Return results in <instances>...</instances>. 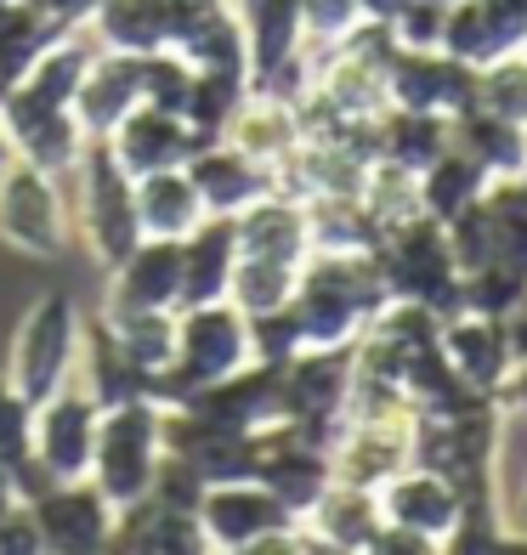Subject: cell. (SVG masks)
<instances>
[{
    "label": "cell",
    "mask_w": 527,
    "mask_h": 555,
    "mask_svg": "<svg viewBox=\"0 0 527 555\" xmlns=\"http://www.w3.org/2000/svg\"><path fill=\"white\" fill-rule=\"evenodd\" d=\"M198 527L210 533V544L221 555H233L239 544L261 539V533H279V527H295V516L279 504V493H272L267 482H256V476H244V482H216L205 488V499H198Z\"/></svg>",
    "instance_id": "cell-9"
},
{
    "label": "cell",
    "mask_w": 527,
    "mask_h": 555,
    "mask_svg": "<svg viewBox=\"0 0 527 555\" xmlns=\"http://www.w3.org/2000/svg\"><path fill=\"white\" fill-rule=\"evenodd\" d=\"M233 7H249V0H233Z\"/></svg>",
    "instance_id": "cell-44"
},
{
    "label": "cell",
    "mask_w": 527,
    "mask_h": 555,
    "mask_svg": "<svg viewBox=\"0 0 527 555\" xmlns=\"http://www.w3.org/2000/svg\"><path fill=\"white\" fill-rule=\"evenodd\" d=\"M381 159L403 165V170H425L442 147H448V119L442 114H414V108H386L381 114Z\"/></svg>",
    "instance_id": "cell-27"
},
{
    "label": "cell",
    "mask_w": 527,
    "mask_h": 555,
    "mask_svg": "<svg viewBox=\"0 0 527 555\" xmlns=\"http://www.w3.org/2000/svg\"><path fill=\"white\" fill-rule=\"evenodd\" d=\"M448 142H454L460 154H471L493 182L499 176H527V131L488 114V108H465V114L448 119Z\"/></svg>",
    "instance_id": "cell-22"
},
{
    "label": "cell",
    "mask_w": 527,
    "mask_h": 555,
    "mask_svg": "<svg viewBox=\"0 0 527 555\" xmlns=\"http://www.w3.org/2000/svg\"><path fill=\"white\" fill-rule=\"evenodd\" d=\"M137 182V221L142 238H188L198 221H205V205H198V188L188 182V170H147L131 176Z\"/></svg>",
    "instance_id": "cell-21"
},
{
    "label": "cell",
    "mask_w": 527,
    "mask_h": 555,
    "mask_svg": "<svg viewBox=\"0 0 527 555\" xmlns=\"http://www.w3.org/2000/svg\"><path fill=\"white\" fill-rule=\"evenodd\" d=\"M23 511L40 527L46 555H97L114 539V504L97 493L91 476H80V482H52L40 499L23 504Z\"/></svg>",
    "instance_id": "cell-6"
},
{
    "label": "cell",
    "mask_w": 527,
    "mask_h": 555,
    "mask_svg": "<svg viewBox=\"0 0 527 555\" xmlns=\"http://www.w3.org/2000/svg\"><path fill=\"white\" fill-rule=\"evenodd\" d=\"M363 210L374 216V227H403V221H414V216H425V205H420V176L414 170H403V165H391V159H374L369 165V176H363Z\"/></svg>",
    "instance_id": "cell-31"
},
{
    "label": "cell",
    "mask_w": 527,
    "mask_h": 555,
    "mask_svg": "<svg viewBox=\"0 0 527 555\" xmlns=\"http://www.w3.org/2000/svg\"><path fill=\"white\" fill-rule=\"evenodd\" d=\"M386 96L391 108H414V114H442L454 119L476 108V68L448 57L442 46H397V57L386 63Z\"/></svg>",
    "instance_id": "cell-5"
},
{
    "label": "cell",
    "mask_w": 527,
    "mask_h": 555,
    "mask_svg": "<svg viewBox=\"0 0 527 555\" xmlns=\"http://www.w3.org/2000/svg\"><path fill=\"white\" fill-rule=\"evenodd\" d=\"M516 499H522V504H511V516H516V521L527 527V476H522V488H516Z\"/></svg>",
    "instance_id": "cell-43"
},
{
    "label": "cell",
    "mask_w": 527,
    "mask_h": 555,
    "mask_svg": "<svg viewBox=\"0 0 527 555\" xmlns=\"http://www.w3.org/2000/svg\"><path fill=\"white\" fill-rule=\"evenodd\" d=\"M386 527L381 516V493H369V488H346V482H330L318 493V504L307 516H300V533H312L323 544H335V550H351L358 555L374 533Z\"/></svg>",
    "instance_id": "cell-20"
},
{
    "label": "cell",
    "mask_w": 527,
    "mask_h": 555,
    "mask_svg": "<svg viewBox=\"0 0 527 555\" xmlns=\"http://www.w3.org/2000/svg\"><path fill=\"white\" fill-rule=\"evenodd\" d=\"M159 402L154 397H137V402H119V409H103L97 420V448H91V482L114 511L147 499V482H154V465H159Z\"/></svg>",
    "instance_id": "cell-2"
},
{
    "label": "cell",
    "mask_w": 527,
    "mask_h": 555,
    "mask_svg": "<svg viewBox=\"0 0 527 555\" xmlns=\"http://www.w3.org/2000/svg\"><path fill=\"white\" fill-rule=\"evenodd\" d=\"M442 358L454 363V374L471 391H493L511 369V335L483 312H454V323L442 335Z\"/></svg>",
    "instance_id": "cell-19"
},
{
    "label": "cell",
    "mask_w": 527,
    "mask_h": 555,
    "mask_svg": "<svg viewBox=\"0 0 527 555\" xmlns=\"http://www.w3.org/2000/svg\"><path fill=\"white\" fill-rule=\"evenodd\" d=\"M244 17V46H249V80H261L267 68L295 57L307 35H300V0H249L239 7Z\"/></svg>",
    "instance_id": "cell-25"
},
{
    "label": "cell",
    "mask_w": 527,
    "mask_h": 555,
    "mask_svg": "<svg viewBox=\"0 0 527 555\" xmlns=\"http://www.w3.org/2000/svg\"><path fill=\"white\" fill-rule=\"evenodd\" d=\"M80 307H74V295L63 289H46L29 318L17 323L12 335V369L7 380L29 397V402H46L52 391L68 386V369L80 363Z\"/></svg>",
    "instance_id": "cell-4"
},
{
    "label": "cell",
    "mask_w": 527,
    "mask_h": 555,
    "mask_svg": "<svg viewBox=\"0 0 527 555\" xmlns=\"http://www.w3.org/2000/svg\"><path fill=\"white\" fill-rule=\"evenodd\" d=\"M7 511H17V493H12V476H7V465H0V516Z\"/></svg>",
    "instance_id": "cell-40"
},
{
    "label": "cell",
    "mask_w": 527,
    "mask_h": 555,
    "mask_svg": "<svg viewBox=\"0 0 527 555\" xmlns=\"http://www.w3.org/2000/svg\"><path fill=\"white\" fill-rule=\"evenodd\" d=\"M233 261H239L233 216H205L182 238V307H210V300H228ZM182 307H176V312H182Z\"/></svg>",
    "instance_id": "cell-17"
},
{
    "label": "cell",
    "mask_w": 527,
    "mask_h": 555,
    "mask_svg": "<svg viewBox=\"0 0 527 555\" xmlns=\"http://www.w3.org/2000/svg\"><path fill=\"white\" fill-rule=\"evenodd\" d=\"M221 137H228L239 154H249L256 165L279 170L300 147V119H295V103H279V96H267V91L249 86V96L239 103V114L228 119V131H221Z\"/></svg>",
    "instance_id": "cell-18"
},
{
    "label": "cell",
    "mask_w": 527,
    "mask_h": 555,
    "mask_svg": "<svg viewBox=\"0 0 527 555\" xmlns=\"http://www.w3.org/2000/svg\"><path fill=\"white\" fill-rule=\"evenodd\" d=\"M86 29L103 52H125V57H147V52H159V46H170L165 0H97Z\"/></svg>",
    "instance_id": "cell-23"
},
{
    "label": "cell",
    "mask_w": 527,
    "mask_h": 555,
    "mask_svg": "<svg viewBox=\"0 0 527 555\" xmlns=\"http://www.w3.org/2000/svg\"><path fill=\"white\" fill-rule=\"evenodd\" d=\"M381 516L391 527H409V533H425V539L442 544L465 516V493L448 482V476L425 470V465H409L381 488Z\"/></svg>",
    "instance_id": "cell-14"
},
{
    "label": "cell",
    "mask_w": 527,
    "mask_h": 555,
    "mask_svg": "<svg viewBox=\"0 0 527 555\" xmlns=\"http://www.w3.org/2000/svg\"><path fill=\"white\" fill-rule=\"evenodd\" d=\"M358 23H363V0H300V35H307L312 52L340 46Z\"/></svg>",
    "instance_id": "cell-34"
},
{
    "label": "cell",
    "mask_w": 527,
    "mask_h": 555,
    "mask_svg": "<svg viewBox=\"0 0 527 555\" xmlns=\"http://www.w3.org/2000/svg\"><path fill=\"white\" fill-rule=\"evenodd\" d=\"M63 182L68 193V210L74 227L86 233L91 256L103 267H119L131 249L142 244V221H137V182L125 176V165L108 154V142H86L80 165H74Z\"/></svg>",
    "instance_id": "cell-1"
},
{
    "label": "cell",
    "mask_w": 527,
    "mask_h": 555,
    "mask_svg": "<svg viewBox=\"0 0 527 555\" xmlns=\"http://www.w3.org/2000/svg\"><path fill=\"white\" fill-rule=\"evenodd\" d=\"M233 555H312V550H307V533H300V521H295V527H279V533H261V539L239 544Z\"/></svg>",
    "instance_id": "cell-38"
},
{
    "label": "cell",
    "mask_w": 527,
    "mask_h": 555,
    "mask_svg": "<svg viewBox=\"0 0 527 555\" xmlns=\"http://www.w3.org/2000/svg\"><path fill=\"white\" fill-rule=\"evenodd\" d=\"M103 323L147 380L176 363V312H103Z\"/></svg>",
    "instance_id": "cell-28"
},
{
    "label": "cell",
    "mask_w": 527,
    "mask_h": 555,
    "mask_svg": "<svg viewBox=\"0 0 527 555\" xmlns=\"http://www.w3.org/2000/svg\"><path fill=\"white\" fill-rule=\"evenodd\" d=\"M483 555H527V539H488Z\"/></svg>",
    "instance_id": "cell-39"
},
{
    "label": "cell",
    "mask_w": 527,
    "mask_h": 555,
    "mask_svg": "<svg viewBox=\"0 0 527 555\" xmlns=\"http://www.w3.org/2000/svg\"><path fill=\"white\" fill-rule=\"evenodd\" d=\"M17 159V147H12V137H7V125H0V170H7Z\"/></svg>",
    "instance_id": "cell-42"
},
{
    "label": "cell",
    "mask_w": 527,
    "mask_h": 555,
    "mask_svg": "<svg viewBox=\"0 0 527 555\" xmlns=\"http://www.w3.org/2000/svg\"><path fill=\"white\" fill-rule=\"evenodd\" d=\"M0 125H7L17 159H29V165L52 170V176H68L86 154V131H80V119H74V108L29 96L23 86L0 91Z\"/></svg>",
    "instance_id": "cell-7"
},
{
    "label": "cell",
    "mask_w": 527,
    "mask_h": 555,
    "mask_svg": "<svg viewBox=\"0 0 527 555\" xmlns=\"http://www.w3.org/2000/svg\"><path fill=\"white\" fill-rule=\"evenodd\" d=\"M516 409L527 414V358H522V369H516Z\"/></svg>",
    "instance_id": "cell-41"
},
{
    "label": "cell",
    "mask_w": 527,
    "mask_h": 555,
    "mask_svg": "<svg viewBox=\"0 0 527 555\" xmlns=\"http://www.w3.org/2000/svg\"><path fill=\"white\" fill-rule=\"evenodd\" d=\"M182 170H188V182L198 188V205H205V216H239V210L256 205V198L272 193V170L256 165L249 154H239L228 137L198 142L193 159H188Z\"/></svg>",
    "instance_id": "cell-12"
},
{
    "label": "cell",
    "mask_w": 527,
    "mask_h": 555,
    "mask_svg": "<svg viewBox=\"0 0 527 555\" xmlns=\"http://www.w3.org/2000/svg\"><path fill=\"white\" fill-rule=\"evenodd\" d=\"M182 307V238H142L108 267V312H176Z\"/></svg>",
    "instance_id": "cell-10"
},
{
    "label": "cell",
    "mask_w": 527,
    "mask_h": 555,
    "mask_svg": "<svg viewBox=\"0 0 527 555\" xmlns=\"http://www.w3.org/2000/svg\"><path fill=\"white\" fill-rule=\"evenodd\" d=\"M80 358H86V374H91L86 391H91L97 409H119V402L147 397V374L119 351V340L108 335L103 318H91L86 330H80Z\"/></svg>",
    "instance_id": "cell-24"
},
{
    "label": "cell",
    "mask_w": 527,
    "mask_h": 555,
    "mask_svg": "<svg viewBox=\"0 0 527 555\" xmlns=\"http://www.w3.org/2000/svg\"><path fill=\"white\" fill-rule=\"evenodd\" d=\"M249 96V74L233 68H193V91L182 103V119L193 125L198 137H221L228 119L239 114V103Z\"/></svg>",
    "instance_id": "cell-29"
},
{
    "label": "cell",
    "mask_w": 527,
    "mask_h": 555,
    "mask_svg": "<svg viewBox=\"0 0 527 555\" xmlns=\"http://www.w3.org/2000/svg\"><path fill=\"white\" fill-rule=\"evenodd\" d=\"M205 476L193 470V460H182V453H159V465H154V482H147V499L165 504V511H188L198 516V499H205Z\"/></svg>",
    "instance_id": "cell-33"
},
{
    "label": "cell",
    "mask_w": 527,
    "mask_h": 555,
    "mask_svg": "<svg viewBox=\"0 0 527 555\" xmlns=\"http://www.w3.org/2000/svg\"><path fill=\"white\" fill-rule=\"evenodd\" d=\"M57 35V23H46L29 0H0V91L23 80V68L40 57V46Z\"/></svg>",
    "instance_id": "cell-30"
},
{
    "label": "cell",
    "mask_w": 527,
    "mask_h": 555,
    "mask_svg": "<svg viewBox=\"0 0 527 555\" xmlns=\"http://www.w3.org/2000/svg\"><path fill=\"white\" fill-rule=\"evenodd\" d=\"M35 442V402L0 374V465H17Z\"/></svg>",
    "instance_id": "cell-35"
},
{
    "label": "cell",
    "mask_w": 527,
    "mask_h": 555,
    "mask_svg": "<svg viewBox=\"0 0 527 555\" xmlns=\"http://www.w3.org/2000/svg\"><path fill=\"white\" fill-rule=\"evenodd\" d=\"M0 238L29 261H57L74 238L68 182L29 159H12L0 170Z\"/></svg>",
    "instance_id": "cell-3"
},
{
    "label": "cell",
    "mask_w": 527,
    "mask_h": 555,
    "mask_svg": "<svg viewBox=\"0 0 527 555\" xmlns=\"http://www.w3.org/2000/svg\"><path fill=\"white\" fill-rule=\"evenodd\" d=\"M0 555H46V539H40V527L29 521L23 504L0 516Z\"/></svg>",
    "instance_id": "cell-37"
},
{
    "label": "cell",
    "mask_w": 527,
    "mask_h": 555,
    "mask_svg": "<svg viewBox=\"0 0 527 555\" xmlns=\"http://www.w3.org/2000/svg\"><path fill=\"white\" fill-rule=\"evenodd\" d=\"M476 108H488L527 131V46L476 68Z\"/></svg>",
    "instance_id": "cell-32"
},
{
    "label": "cell",
    "mask_w": 527,
    "mask_h": 555,
    "mask_svg": "<svg viewBox=\"0 0 527 555\" xmlns=\"http://www.w3.org/2000/svg\"><path fill=\"white\" fill-rule=\"evenodd\" d=\"M114 555H221L210 544V533L198 527V516L188 511H165L154 499H137L114 511Z\"/></svg>",
    "instance_id": "cell-16"
},
{
    "label": "cell",
    "mask_w": 527,
    "mask_h": 555,
    "mask_svg": "<svg viewBox=\"0 0 527 555\" xmlns=\"http://www.w3.org/2000/svg\"><path fill=\"white\" fill-rule=\"evenodd\" d=\"M97 420L103 409L91 402V391H52L35 402V460L57 476V482H80L91 476V448H97Z\"/></svg>",
    "instance_id": "cell-8"
},
{
    "label": "cell",
    "mask_w": 527,
    "mask_h": 555,
    "mask_svg": "<svg viewBox=\"0 0 527 555\" xmlns=\"http://www.w3.org/2000/svg\"><path fill=\"white\" fill-rule=\"evenodd\" d=\"M233 244L244 261H279V267H307L312 233H307V205L272 188L249 210L233 216Z\"/></svg>",
    "instance_id": "cell-13"
},
{
    "label": "cell",
    "mask_w": 527,
    "mask_h": 555,
    "mask_svg": "<svg viewBox=\"0 0 527 555\" xmlns=\"http://www.w3.org/2000/svg\"><path fill=\"white\" fill-rule=\"evenodd\" d=\"M68 108H74V119H80L86 142H103L125 114L142 108V57L103 52V46H97V57H91V68H86V80H80Z\"/></svg>",
    "instance_id": "cell-15"
},
{
    "label": "cell",
    "mask_w": 527,
    "mask_h": 555,
    "mask_svg": "<svg viewBox=\"0 0 527 555\" xmlns=\"http://www.w3.org/2000/svg\"><path fill=\"white\" fill-rule=\"evenodd\" d=\"M358 555H442V544H437V539H425V533H409V527H391V521H386Z\"/></svg>",
    "instance_id": "cell-36"
},
{
    "label": "cell",
    "mask_w": 527,
    "mask_h": 555,
    "mask_svg": "<svg viewBox=\"0 0 527 555\" xmlns=\"http://www.w3.org/2000/svg\"><path fill=\"white\" fill-rule=\"evenodd\" d=\"M103 142H108V154L125 165V176H147V170L188 165L193 147L210 142V137H198L182 114H165V108H154V103H142V108L125 114Z\"/></svg>",
    "instance_id": "cell-11"
},
{
    "label": "cell",
    "mask_w": 527,
    "mask_h": 555,
    "mask_svg": "<svg viewBox=\"0 0 527 555\" xmlns=\"http://www.w3.org/2000/svg\"><path fill=\"white\" fill-rule=\"evenodd\" d=\"M488 182L493 176L476 165L471 154H460L454 142L442 147V154L420 170V205H425V216H437V221H454L460 210H471L476 198L488 193Z\"/></svg>",
    "instance_id": "cell-26"
}]
</instances>
